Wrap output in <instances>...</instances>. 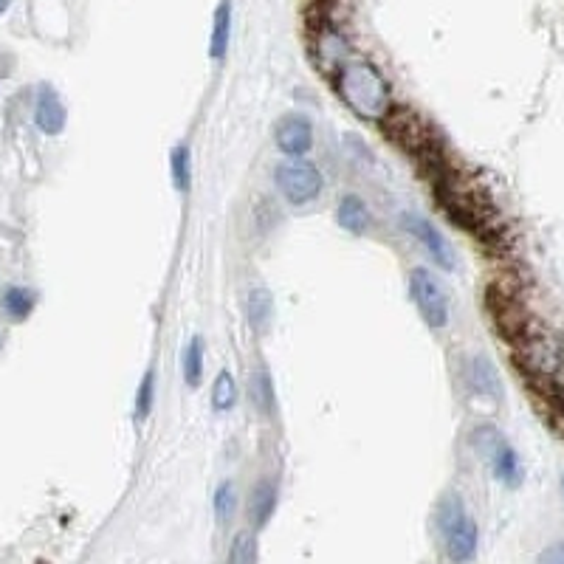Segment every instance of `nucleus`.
<instances>
[{"mask_svg":"<svg viewBox=\"0 0 564 564\" xmlns=\"http://www.w3.org/2000/svg\"><path fill=\"white\" fill-rule=\"evenodd\" d=\"M6 9H9V0H0V15H3Z\"/></svg>","mask_w":564,"mask_h":564,"instance_id":"24","label":"nucleus"},{"mask_svg":"<svg viewBox=\"0 0 564 564\" xmlns=\"http://www.w3.org/2000/svg\"><path fill=\"white\" fill-rule=\"evenodd\" d=\"M471 446L477 449V455L486 460L491 474L500 480L502 486H517L519 477H522V466H519V457L517 452H514V446L502 438L500 429H494V426H477V429L471 432Z\"/></svg>","mask_w":564,"mask_h":564,"instance_id":"4","label":"nucleus"},{"mask_svg":"<svg viewBox=\"0 0 564 564\" xmlns=\"http://www.w3.org/2000/svg\"><path fill=\"white\" fill-rule=\"evenodd\" d=\"M260 548H257V533L254 531H237L229 553H226V564H257Z\"/></svg>","mask_w":564,"mask_h":564,"instance_id":"19","label":"nucleus"},{"mask_svg":"<svg viewBox=\"0 0 564 564\" xmlns=\"http://www.w3.org/2000/svg\"><path fill=\"white\" fill-rule=\"evenodd\" d=\"M536 564H564V542H556V545L542 550Z\"/></svg>","mask_w":564,"mask_h":564,"instance_id":"23","label":"nucleus"},{"mask_svg":"<svg viewBox=\"0 0 564 564\" xmlns=\"http://www.w3.org/2000/svg\"><path fill=\"white\" fill-rule=\"evenodd\" d=\"M401 226H404V232H407L412 240L421 243L423 249H426V254H429L443 271H455V249L449 246V240L443 237V232H440L432 220L423 218L418 212H404V215H401Z\"/></svg>","mask_w":564,"mask_h":564,"instance_id":"6","label":"nucleus"},{"mask_svg":"<svg viewBox=\"0 0 564 564\" xmlns=\"http://www.w3.org/2000/svg\"><path fill=\"white\" fill-rule=\"evenodd\" d=\"M170 178H173V187L187 195L189 187H192V178H195V170H192V150L189 144H175L170 150Z\"/></svg>","mask_w":564,"mask_h":564,"instance_id":"16","label":"nucleus"},{"mask_svg":"<svg viewBox=\"0 0 564 564\" xmlns=\"http://www.w3.org/2000/svg\"><path fill=\"white\" fill-rule=\"evenodd\" d=\"M409 297L429 328L440 330L449 325V297L429 268L418 266L409 271Z\"/></svg>","mask_w":564,"mask_h":564,"instance_id":"5","label":"nucleus"},{"mask_svg":"<svg viewBox=\"0 0 564 564\" xmlns=\"http://www.w3.org/2000/svg\"><path fill=\"white\" fill-rule=\"evenodd\" d=\"M153 404H156V367H150L144 376H141L139 390H136V421H147L150 412H153Z\"/></svg>","mask_w":564,"mask_h":564,"instance_id":"22","label":"nucleus"},{"mask_svg":"<svg viewBox=\"0 0 564 564\" xmlns=\"http://www.w3.org/2000/svg\"><path fill=\"white\" fill-rule=\"evenodd\" d=\"M347 43L345 37L339 32H333V29H325V32L316 37V60L319 65L325 68V71H339L342 65L347 63Z\"/></svg>","mask_w":564,"mask_h":564,"instance_id":"12","label":"nucleus"},{"mask_svg":"<svg viewBox=\"0 0 564 564\" xmlns=\"http://www.w3.org/2000/svg\"><path fill=\"white\" fill-rule=\"evenodd\" d=\"M274 141L285 158H305L314 147V122L305 113H285L274 127Z\"/></svg>","mask_w":564,"mask_h":564,"instance_id":"7","label":"nucleus"},{"mask_svg":"<svg viewBox=\"0 0 564 564\" xmlns=\"http://www.w3.org/2000/svg\"><path fill=\"white\" fill-rule=\"evenodd\" d=\"M249 398L260 415L271 418V415L277 412V390H274V378H271V373H268L266 364H260V367L251 373Z\"/></svg>","mask_w":564,"mask_h":564,"instance_id":"11","label":"nucleus"},{"mask_svg":"<svg viewBox=\"0 0 564 564\" xmlns=\"http://www.w3.org/2000/svg\"><path fill=\"white\" fill-rule=\"evenodd\" d=\"M229 40H232V3L220 0L215 9V20H212V37H209V57L212 60H223L229 51Z\"/></svg>","mask_w":564,"mask_h":564,"instance_id":"13","label":"nucleus"},{"mask_svg":"<svg viewBox=\"0 0 564 564\" xmlns=\"http://www.w3.org/2000/svg\"><path fill=\"white\" fill-rule=\"evenodd\" d=\"M336 223L350 235H364L373 226V212H370V206L361 195L347 192V195H342L339 206H336Z\"/></svg>","mask_w":564,"mask_h":564,"instance_id":"10","label":"nucleus"},{"mask_svg":"<svg viewBox=\"0 0 564 564\" xmlns=\"http://www.w3.org/2000/svg\"><path fill=\"white\" fill-rule=\"evenodd\" d=\"M336 94L342 96L347 108L367 122H381L392 110V96L387 79L381 77L376 65L367 60H347L336 74Z\"/></svg>","mask_w":564,"mask_h":564,"instance_id":"1","label":"nucleus"},{"mask_svg":"<svg viewBox=\"0 0 564 564\" xmlns=\"http://www.w3.org/2000/svg\"><path fill=\"white\" fill-rule=\"evenodd\" d=\"M274 184L291 206H308L325 192V175L308 158H285L274 170Z\"/></svg>","mask_w":564,"mask_h":564,"instance_id":"3","label":"nucleus"},{"mask_svg":"<svg viewBox=\"0 0 564 564\" xmlns=\"http://www.w3.org/2000/svg\"><path fill=\"white\" fill-rule=\"evenodd\" d=\"M471 390L486 395V398H500V378L494 373L491 361L486 356H474L469 364Z\"/></svg>","mask_w":564,"mask_h":564,"instance_id":"15","label":"nucleus"},{"mask_svg":"<svg viewBox=\"0 0 564 564\" xmlns=\"http://www.w3.org/2000/svg\"><path fill=\"white\" fill-rule=\"evenodd\" d=\"M246 319H249L251 330H257V333L268 330L271 319H274V297H271V291H266V288L249 291V297H246Z\"/></svg>","mask_w":564,"mask_h":564,"instance_id":"14","label":"nucleus"},{"mask_svg":"<svg viewBox=\"0 0 564 564\" xmlns=\"http://www.w3.org/2000/svg\"><path fill=\"white\" fill-rule=\"evenodd\" d=\"M204 361V339H201V336L189 339L187 350H184V381H187L189 390H198V387H201V381H204Z\"/></svg>","mask_w":564,"mask_h":564,"instance_id":"18","label":"nucleus"},{"mask_svg":"<svg viewBox=\"0 0 564 564\" xmlns=\"http://www.w3.org/2000/svg\"><path fill=\"white\" fill-rule=\"evenodd\" d=\"M237 488L232 480H223L218 488H215V497H212V508H215V517H218L220 525H226L229 519L237 514Z\"/></svg>","mask_w":564,"mask_h":564,"instance_id":"21","label":"nucleus"},{"mask_svg":"<svg viewBox=\"0 0 564 564\" xmlns=\"http://www.w3.org/2000/svg\"><path fill=\"white\" fill-rule=\"evenodd\" d=\"M65 119H68V113H65L63 99L46 85L37 96V105H34V125L40 127L46 136H60L65 130Z\"/></svg>","mask_w":564,"mask_h":564,"instance_id":"9","label":"nucleus"},{"mask_svg":"<svg viewBox=\"0 0 564 564\" xmlns=\"http://www.w3.org/2000/svg\"><path fill=\"white\" fill-rule=\"evenodd\" d=\"M34 302H37V297H34L29 288L15 285V288H9L3 294V311H6V316H12L15 322H20V319H26V316L32 314Z\"/></svg>","mask_w":564,"mask_h":564,"instance_id":"20","label":"nucleus"},{"mask_svg":"<svg viewBox=\"0 0 564 564\" xmlns=\"http://www.w3.org/2000/svg\"><path fill=\"white\" fill-rule=\"evenodd\" d=\"M280 502V483L274 477H260L249 494V522L251 528H266Z\"/></svg>","mask_w":564,"mask_h":564,"instance_id":"8","label":"nucleus"},{"mask_svg":"<svg viewBox=\"0 0 564 564\" xmlns=\"http://www.w3.org/2000/svg\"><path fill=\"white\" fill-rule=\"evenodd\" d=\"M562 494H564V477H562Z\"/></svg>","mask_w":564,"mask_h":564,"instance_id":"25","label":"nucleus"},{"mask_svg":"<svg viewBox=\"0 0 564 564\" xmlns=\"http://www.w3.org/2000/svg\"><path fill=\"white\" fill-rule=\"evenodd\" d=\"M438 531L449 562L466 564L477 556L480 531L457 494H443V500L438 502Z\"/></svg>","mask_w":564,"mask_h":564,"instance_id":"2","label":"nucleus"},{"mask_svg":"<svg viewBox=\"0 0 564 564\" xmlns=\"http://www.w3.org/2000/svg\"><path fill=\"white\" fill-rule=\"evenodd\" d=\"M237 398H240V392H237L235 376L229 370H220L212 381V395H209L212 409L215 412H232L237 407Z\"/></svg>","mask_w":564,"mask_h":564,"instance_id":"17","label":"nucleus"}]
</instances>
